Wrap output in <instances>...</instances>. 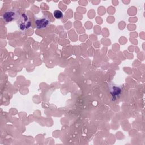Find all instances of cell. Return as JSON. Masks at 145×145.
Segmentation results:
<instances>
[{"mask_svg": "<svg viewBox=\"0 0 145 145\" xmlns=\"http://www.w3.org/2000/svg\"><path fill=\"white\" fill-rule=\"evenodd\" d=\"M17 21V24L22 31L28 29L31 25V20L28 15L25 13L20 14Z\"/></svg>", "mask_w": 145, "mask_h": 145, "instance_id": "1", "label": "cell"}, {"mask_svg": "<svg viewBox=\"0 0 145 145\" xmlns=\"http://www.w3.org/2000/svg\"><path fill=\"white\" fill-rule=\"evenodd\" d=\"M19 15H20L19 14L18 11L17 10L10 9L3 13L2 18L5 22L8 23L13 20H17Z\"/></svg>", "mask_w": 145, "mask_h": 145, "instance_id": "2", "label": "cell"}, {"mask_svg": "<svg viewBox=\"0 0 145 145\" xmlns=\"http://www.w3.org/2000/svg\"><path fill=\"white\" fill-rule=\"evenodd\" d=\"M35 23L37 29H42L45 28L50 23V20L47 15H44L40 18H35Z\"/></svg>", "mask_w": 145, "mask_h": 145, "instance_id": "3", "label": "cell"}, {"mask_svg": "<svg viewBox=\"0 0 145 145\" xmlns=\"http://www.w3.org/2000/svg\"><path fill=\"white\" fill-rule=\"evenodd\" d=\"M121 89L117 87H112V88L110 89V92L112 93V95L113 96H117L120 94Z\"/></svg>", "mask_w": 145, "mask_h": 145, "instance_id": "4", "label": "cell"}, {"mask_svg": "<svg viewBox=\"0 0 145 145\" xmlns=\"http://www.w3.org/2000/svg\"><path fill=\"white\" fill-rule=\"evenodd\" d=\"M53 15L55 17V18H56V19H61L63 16V13L61 11H60L59 10H57L54 11Z\"/></svg>", "mask_w": 145, "mask_h": 145, "instance_id": "5", "label": "cell"}]
</instances>
